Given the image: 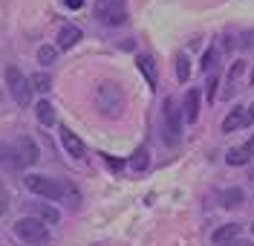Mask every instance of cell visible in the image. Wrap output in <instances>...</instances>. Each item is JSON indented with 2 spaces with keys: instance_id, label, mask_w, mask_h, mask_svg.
Returning <instances> with one entry per match:
<instances>
[{
  "instance_id": "cell-1",
  "label": "cell",
  "mask_w": 254,
  "mask_h": 246,
  "mask_svg": "<svg viewBox=\"0 0 254 246\" xmlns=\"http://www.w3.org/2000/svg\"><path fill=\"white\" fill-rule=\"evenodd\" d=\"M95 101H98V110L104 116H119L122 113V107H125V93H122V87L113 82H104L98 87V93H95Z\"/></svg>"
},
{
  "instance_id": "cell-2",
  "label": "cell",
  "mask_w": 254,
  "mask_h": 246,
  "mask_svg": "<svg viewBox=\"0 0 254 246\" xmlns=\"http://www.w3.org/2000/svg\"><path fill=\"white\" fill-rule=\"evenodd\" d=\"M23 185L29 188L32 194L44 197V200H61L66 194V185L58 180H52V177H44V174H29V177H23Z\"/></svg>"
},
{
  "instance_id": "cell-3",
  "label": "cell",
  "mask_w": 254,
  "mask_h": 246,
  "mask_svg": "<svg viewBox=\"0 0 254 246\" xmlns=\"http://www.w3.org/2000/svg\"><path fill=\"white\" fill-rule=\"evenodd\" d=\"M15 235L29 246H44L49 241L47 223H41L38 217H20V220L15 223Z\"/></svg>"
},
{
  "instance_id": "cell-4",
  "label": "cell",
  "mask_w": 254,
  "mask_h": 246,
  "mask_svg": "<svg viewBox=\"0 0 254 246\" xmlns=\"http://www.w3.org/2000/svg\"><path fill=\"white\" fill-rule=\"evenodd\" d=\"M6 87H9V93H12V98H15L20 107H26L32 98V84L29 79L17 70V67H6Z\"/></svg>"
},
{
  "instance_id": "cell-5",
  "label": "cell",
  "mask_w": 254,
  "mask_h": 246,
  "mask_svg": "<svg viewBox=\"0 0 254 246\" xmlns=\"http://www.w3.org/2000/svg\"><path fill=\"white\" fill-rule=\"evenodd\" d=\"M162 116H165V136H168L171 145H176L179 136H182V113H179V107H176L174 98H165Z\"/></svg>"
},
{
  "instance_id": "cell-6",
  "label": "cell",
  "mask_w": 254,
  "mask_h": 246,
  "mask_svg": "<svg viewBox=\"0 0 254 246\" xmlns=\"http://www.w3.org/2000/svg\"><path fill=\"white\" fill-rule=\"evenodd\" d=\"M95 15H98L101 23H107V26H119V23L127 20L125 3H98L95 6Z\"/></svg>"
},
{
  "instance_id": "cell-7",
  "label": "cell",
  "mask_w": 254,
  "mask_h": 246,
  "mask_svg": "<svg viewBox=\"0 0 254 246\" xmlns=\"http://www.w3.org/2000/svg\"><path fill=\"white\" fill-rule=\"evenodd\" d=\"M15 148H17V157H20V165L26 168V165H35L41 160V154H38V145L32 142L29 136H20L15 139Z\"/></svg>"
},
{
  "instance_id": "cell-8",
  "label": "cell",
  "mask_w": 254,
  "mask_h": 246,
  "mask_svg": "<svg viewBox=\"0 0 254 246\" xmlns=\"http://www.w3.org/2000/svg\"><path fill=\"white\" fill-rule=\"evenodd\" d=\"M0 165L6 171H20V157H17V148L15 142H0Z\"/></svg>"
},
{
  "instance_id": "cell-9",
  "label": "cell",
  "mask_w": 254,
  "mask_h": 246,
  "mask_svg": "<svg viewBox=\"0 0 254 246\" xmlns=\"http://www.w3.org/2000/svg\"><path fill=\"white\" fill-rule=\"evenodd\" d=\"M61 142H64V148H66V154H69V157H75V160L84 157V142H81L69 128H64V131H61Z\"/></svg>"
},
{
  "instance_id": "cell-10",
  "label": "cell",
  "mask_w": 254,
  "mask_h": 246,
  "mask_svg": "<svg viewBox=\"0 0 254 246\" xmlns=\"http://www.w3.org/2000/svg\"><path fill=\"white\" fill-rule=\"evenodd\" d=\"M243 125H249L246 107H231V113L225 116V122H222V131H225V133H231V131H240Z\"/></svg>"
},
{
  "instance_id": "cell-11",
  "label": "cell",
  "mask_w": 254,
  "mask_h": 246,
  "mask_svg": "<svg viewBox=\"0 0 254 246\" xmlns=\"http://www.w3.org/2000/svg\"><path fill=\"white\" fill-rule=\"evenodd\" d=\"M237 235H240V226H237V223H228V226H222V229L214 232V238H211V241H214V246H225V244H231Z\"/></svg>"
},
{
  "instance_id": "cell-12",
  "label": "cell",
  "mask_w": 254,
  "mask_h": 246,
  "mask_svg": "<svg viewBox=\"0 0 254 246\" xmlns=\"http://www.w3.org/2000/svg\"><path fill=\"white\" fill-rule=\"evenodd\" d=\"M32 212L38 214V220H41V223H58V217H61L58 209H55V206H49V203H35V206H32Z\"/></svg>"
},
{
  "instance_id": "cell-13",
  "label": "cell",
  "mask_w": 254,
  "mask_h": 246,
  "mask_svg": "<svg viewBox=\"0 0 254 246\" xmlns=\"http://www.w3.org/2000/svg\"><path fill=\"white\" fill-rule=\"evenodd\" d=\"M78 41H81V29H78V26H64L61 32H58V47H61V49L75 47Z\"/></svg>"
},
{
  "instance_id": "cell-14",
  "label": "cell",
  "mask_w": 254,
  "mask_h": 246,
  "mask_svg": "<svg viewBox=\"0 0 254 246\" xmlns=\"http://www.w3.org/2000/svg\"><path fill=\"white\" fill-rule=\"evenodd\" d=\"M185 119L188 122L199 119V90H188V96H185Z\"/></svg>"
},
{
  "instance_id": "cell-15",
  "label": "cell",
  "mask_w": 254,
  "mask_h": 246,
  "mask_svg": "<svg viewBox=\"0 0 254 246\" xmlns=\"http://www.w3.org/2000/svg\"><path fill=\"white\" fill-rule=\"evenodd\" d=\"M35 116H38V122H41V125H47V128H49V125H55V107L49 104L47 98L35 104Z\"/></svg>"
},
{
  "instance_id": "cell-16",
  "label": "cell",
  "mask_w": 254,
  "mask_h": 246,
  "mask_svg": "<svg viewBox=\"0 0 254 246\" xmlns=\"http://www.w3.org/2000/svg\"><path fill=\"white\" fill-rule=\"evenodd\" d=\"M139 70L144 73L147 84H156V64H153V58H150V55H142V58H139Z\"/></svg>"
},
{
  "instance_id": "cell-17",
  "label": "cell",
  "mask_w": 254,
  "mask_h": 246,
  "mask_svg": "<svg viewBox=\"0 0 254 246\" xmlns=\"http://www.w3.org/2000/svg\"><path fill=\"white\" fill-rule=\"evenodd\" d=\"M243 200H246V194H243L240 188H225V191H222V206H225V209H231V206H240Z\"/></svg>"
},
{
  "instance_id": "cell-18",
  "label": "cell",
  "mask_w": 254,
  "mask_h": 246,
  "mask_svg": "<svg viewBox=\"0 0 254 246\" xmlns=\"http://www.w3.org/2000/svg\"><path fill=\"white\" fill-rule=\"evenodd\" d=\"M29 84L35 87V90H41V93H47L49 87H52V79H49L47 73H35V76L29 79Z\"/></svg>"
},
{
  "instance_id": "cell-19",
  "label": "cell",
  "mask_w": 254,
  "mask_h": 246,
  "mask_svg": "<svg viewBox=\"0 0 254 246\" xmlns=\"http://www.w3.org/2000/svg\"><path fill=\"white\" fill-rule=\"evenodd\" d=\"M225 160H228V165H246L252 157L246 154V148H234V151H228V157H225Z\"/></svg>"
},
{
  "instance_id": "cell-20",
  "label": "cell",
  "mask_w": 254,
  "mask_h": 246,
  "mask_svg": "<svg viewBox=\"0 0 254 246\" xmlns=\"http://www.w3.org/2000/svg\"><path fill=\"white\" fill-rule=\"evenodd\" d=\"M55 58H58V49H55V47H41V49H38V61H41L44 67L55 64Z\"/></svg>"
},
{
  "instance_id": "cell-21",
  "label": "cell",
  "mask_w": 254,
  "mask_h": 246,
  "mask_svg": "<svg viewBox=\"0 0 254 246\" xmlns=\"http://www.w3.org/2000/svg\"><path fill=\"white\" fill-rule=\"evenodd\" d=\"M176 76H179V82H185V79L190 76V64H188L185 55H179V61H176Z\"/></svg>"
},
{
  "instance_id": "cell-22",
  "label": "cell",
  "mask_w": 254,
  "mask_h": 246,
  "mask_svg": "<svg viewBox=\"0 0 254 246\" xmlns=\"http://www.w3.org/2000/svg\"><path fill=\"white\" fill-rule=\"evenodd\" d=\"M130 165H133V168H144V165H147V151H136V157H133V160H130Z\"/></svg>"
},
{
  "instance_id": "cell-23",
  "label": "cell",
  "mask_w": 254,
  "mask_h": 246,
  "mask_svg": "<svg viewBox=\"0 0 254 246\" xmlns=\"http://www.w3.org/2000/svg\"><path fill=\"white\" fill-rule=\"evenodd\" d=\"M214 64H217V52H214V49H208L205 55H202V70H211Z\"/></svg>"
},
{
  "instance_id": "cell-24",
  "label": "cell",
  "mask_w": 254,
  "mask_h": 246,
  "mask_svg": "<svg viewBox=\"0 0 254 246\" xmlns=\"http://www.w3.org/2000/svg\"><path fill=\"white\" fill-rule=\"evenodd\" d=\"M64 6H69V9H81L84 0H64Z\"/></svg>"
},
{
  "instance_id": "cell-25",
  "label": "cell",
  "mask_w": 254,
  "mask_h": 246,
  "mask_svg": "<svg viewBox=\"0 0 254 246\" xmlns=\"http://www.w3.org/2000/svg\"><path fill=\"white\" fill-rule=\"evenodd\" d=\"M243 148H246V154L252 157V154H254V136H252V139H249V142H246V145H243Z\"/></svg>"
},
{
  "instance_id": "cell-26",
  "label": "cell",
  "mask_w": 254,
  "mask_h": 246,
  "mask_svg": "<svg viewBox=\"0 0 254 246\" xmlns=\"http://www.w3.org/2000/svg\"><path fill=\"white\" fill-rule=\"evenodd\" d=\"M6 209H9V203H6V197H3V191H0V214L6 212Z\"/></svg>"
},
{
  "instance_id": "cell-27",
  "label": "cell",
  "mask_w": 254,
  "mask_h": 246,
  "mask_svg": "<svg viewBox=\"0 0 254 246\" xmlns=\"http://www.w3.org/2000/svg\"><path fill=\"white\" fill-rule=\"evenodd\" d=\"M246 116H249V122H254V104H249V107H246Z\"/></svg>"
},
{
  "instance_id": "cell-28",
  "label": "cell",
  "mask_w": 254,
  "mask_h": 246,
  "mask_svg": "<svg viewBox=\"0 0 254 246\" xmlns=\"http://www.w3.org/2000/svg\"><path fill=\"white\" fill-rule=\"evenodd\" d=\"M98 3H122V0H98Z\"/></svg>"
},
{
  "instance_id": "cell-29",
  "label": "cell",
  "mask_w": 254,
  "mask_h": 246,
  "mask_svg": "<svg viewBox=\"0 0 254 246\" xmlns=\"http://www.w3.org/2000/svg\"><path fill=\"white\" fill-rule=\"evenodd\" d=\"M237 246H254V244H237Z\"/></svg>"
},
{
  "instance_id": "cell-30",
  "label": "cell",
  "mask_w": 254,
  "mask_h": 246,
  "mask_svg": "<svg viewBox=\"0 0 254 246\" xmlns=\"http://www.w3.org/2000/svg\"><path fill=\"white\" fill-rule=\"evenodd\" d=\"M252 180H254V171H252Z\"/></svg>"
},
{
  "instance_id": "cell-31",
  "label": "cell",
  "mask_w": 254,
  "mask_h": 246,
  "mask_svg": "<svg viewBox=\"0 0 254 246\" xmlns=\"http://www.w3.org/2000/svg\"><path fill=\"white\" fill-rule=\"evenodd\" d=\"M252 229H254V223H252Z\"/></svg>"
}]
</instances>
